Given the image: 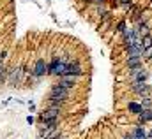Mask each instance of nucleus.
I'll return each instance as SVG.
<instances>
[{"instance_id": "f257e3e1", "label": "nucleus", "mask_w": 152, "mask_h": 139, "mask_svg": "<svg viewBox=\"0 0 152 139\" xmlns=\"http://www.w3.org/2000/svg\"><path fill=\"white\" fill-rule=\"evenodd\" d=\"M58 115H60L58 107H48L46 111H43L39 115V120H41V123L43 122H55V120H58Z\"/></svg>"}, {"instance_id": "f03ea898", "label": "nucleus", "mask_w": 152, "mask_h": 139, "mask_svg": "<svg viewBox=\"0 0 152 139\" xmlns=\"http://www.w3.org/2000/svg\"><path fill=\"white\" fill-rule=\"evenodd\" d=\"M69 95H71V90H69V88L60 86L58 83L52 88V93H50V97H57V99H62V101H67Z\"/></svg>"}, {"instance_id": "7ed1b4c3", "label": "nucleus", "mask_w": 152, "mask_h": 139, "mask_svg": "<svg viewBox=\"0 0 152 139\" xmlns=\"http://www.w3.org/2000/svg\"><path fill=\"white\" fill-rule=\"evenodd\" d=\"M82 72H83V69H82V65H80V62H78V60H74V58H73V60H71V62L67 64V67H66V72H64V74H71V76H80ZM64 74H62V76H64Z\"/></svg>"}, {"instance_id": "20e7f679", "label": "nucleus", "mask_w": 152, "mask_h": 139, "mask_svg": "<svg viewBox=\"0 0 152 139\" xmlns=\"http://www.w3.org/2000/svg\"><path fill=\"white\" fill-rule=\"evenodd\" d=\"M76 81H78V76H71V74H64V76H60V81H58V85L60 86H64V88H73L74 85H76Z\"/></svg>"}, {"instance_id": "39448f33", "label": "nucleus", "mask_w": 152, "mask_h": 139, "mask_svg": "<svg viewBox=\"0 0 152 139\" xmlns=\"http://www.w3.org/2000/svg\"><path fill=\"white\" fill-rule=\"evenodd\" d=\"M48 72V65H46V62L43 60V58H39V60L35 62V65H34V69H32V74L34 76H44Z\"/></svg>"}, {"instance_id": "423d86ee", "label": "nucleus", "mask_w": 152, "mask_h": 139, "mask_svg": "<svg viewBox=\"0 0 152 139\" xmlns=\"http://www.w3.org/2000/svg\"><path fill=\"white\" fill-rule=\"evenodd\" d=\"M133 90L138 93V95H150V86L145 83V81H136V83H133Z\"/></svg>"}, {"instance_id": "0eeeda50", "label": "nucleus", "mask_w": 152, "mask_h": 139, "mask_svg": "<svg viewBox=\"0 0 152 139\" xmlns=\"http://www.w3.org/2000/svg\"><path fill=\"white\" fill-rule=\"evenodd\" d=\"M138 116H140V122H143V123L145 122H150L152 120V109H143Z\"/></svg>"}, {"instance_id": "6e6552de", "label": "nucleus", "mask_w": 152, "mask_h": 139, "mask_svg": "<svg viewBox=\"0 0 152 139\" xmlns=\"http://www.w3.org/2000/svg\"><path fill=\"white\" fill-rule=\"evenodd\" d=\"M133 136H135V139H149V137H147V134H145V130H143L141 127H136V128H135Z\"/></svg>"}, {"instance_id": "1a4fd4ad", "label": "nucleus", "mask_w": 152, "mask_h": 139, "mask_svg": "<svg viewBox=\"0 0 152 139\" xmlns=\"http://www.w3.org/2000/svg\"><path fill=\"white\" fill-rule=\"evenodd\" d=\"M129 111H131V113H135V115H140L141 111H143V107H141V104L129 102Z\"/></svg>"}, {"instance_id": "9d476101", "label": "nucleus", "mask_w": 152, "mask_h": 139, "mask_svg": "<svg viewBox=\"0 0 152 139\" xmlns=\"http://www.w3.org/2000/svg\"><path fill=\"white\" fill-rule=\"evenodd\" d=\"M141 65V58H127V67L129 69H135Z\"/></svg>"}, {"instance_id": "9b49d317", "label": "nucleus", "mask_w": 152, "mask_h": 139, "mask_svg": "<svg viewBox=\"0 0 152 139\" xmlns=\"http://www.w3.org/2000/svg\"><path fill=\"white\" fill-rule=\"evenodd\" d=\"M141 44H143V48H145V49H147V48H150V46H152V34H147V35L141 37Z\"/></svg>"}, {"instance_id": "f8f14e48", "label": "nucleus", "mask_w": 152, "mask_h": 139, "mask_svg": "<svg viewBox=\"0 0 152 139\" xmlns=\"http://www.w3.org/2000/svg\"><path fill=\"white\" fill-rule=\"evenodd\" d=\"M19 79H21V71L18 69L16 72H13V74H11V83H13V85H16V83H19Z\"/></svg>"}, {"instance_id": "ddd939ff", "label": "nucleus", "mask_w": 152, "mask_h": 139, "mask_svg": "<svg viewBox=\"0 0 152 139\" xmlns=\"http://www.w3.org/2000/svg\"><path fill=\"white\" fill-rule=\"evenodd\" d=\"M141 107H143V109H152V99L149 95L143 97V101H141Z\"/></svg>"}, {"instance_id": "4468645a", "label": "nucleus", "mask_w": 152, "mask_h": 139, "mask_svg": "<svg viewBox=\"0 0 152 139\" xmlns=\"http://www.w3.org/2000/svg\"><path fill=\"white\" fill-rule=\"evenodd\" d=\"M119 5H124V7H131V0H119Z\"/></svg>"}, {"instance_id": "2eb2a0df", "label": "nucleus", "mask_w": 152, "mask_h": 139, "mask_svg": "<svg viewBox=\"0 0 152 139\" xmlns=\"http://www.w3.org/2000/svg\"><path fill=\"white\" fill-rule=\"evenodd\" d=\"M147 137H149V139H152V130H150V132L147 134Z\"/></svg>"}, {"instance_id": "dca6fc26", "label": "nucleus", "mask_w": 152, "mask_h": 139, "mask_svg": "<svg viewBox=\"0 0 152 139\" xmlns=\"http://www.w3.org/2000/svg\"><path fill=\"white\" fill-rule=\"evenodd\" d=\"M50 139H62V137H60V136H55V137H50Z\"/></svg>"}]
</instances>
